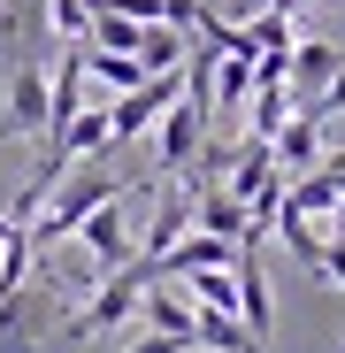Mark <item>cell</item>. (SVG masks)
I'll return each mask as SVG.
<instances>
[{
  "label": "cell",
  "instance_id": "1",
  "mask_svg": "<svg viewBox=\"0 0 345 353\" xmlns=\"http://www.w3.org/2000/svg\"><path fill=\"white\" fill-rule=\"evenodd\" d=\"M115 192H123V176H115V169H100V161H85V169H77V161H70L62 176H54V192H46L54 208H39V215L23 223V230H31V246L46 254L54 239H70V230H77L100 200H115Z\"/></svg>",
  "mask_w": 345,
  "mask_h": 353
},
{
  "label": "cell",
  "instance_id": "2",
  "mask_svg": "<svg viewBox=\"0 0 345 353\" xmlns=\"http://www.w3.org/2000/svg\"><path fill=\"white\" fill-rule=\"evenodd\" d=\"M154 284V261H123V269H107V284H100V300L92 307H77L70 315V338H100V330H115V323H131L138 315V292Z\"/></svg>",
  "mask_w": 345,
  "mask_h": 353
},
{
  "label": "cell",
  "instance_id": "3",
  "mask_svg": "<svg viewBox=\"0 0 345 353\" xmlns=\"http://www.w3.org/2000/svg\"><path fill=\"white\" fill-rule=\"evenodd\" d=\"M207 100L200 92H177L161 115H154V131H161V169H192L200 161V146H207Z\"/></svg>",
  "mask_w": 345,
  "mask_h": 353
},
{
  "label": "cell",
  "instance_id": "4",
  "mask_svg": "<svg viewBox=\"0 0 345 353\" xmlns=\"http://www.w3.org/2000/svg\"><path fill=\"white\" fill-rule=\"evenodd\" d=\"M185 85H177V70H154V77H138L131 92H115V108H107V139L123 146V139H138V131H154V115L177 100Z\"/></svg>",
  "mask_w": 345,
  "mask_h": 353
},
{
  "label": "cell",
  "instance_id": "5",
  "mask_svg": "<svg viewBox=\"0 0 345 353\" xmlns=\"http://www.w3.org/2000/svg\"><path fill=\"white\" fill-rule=\"evenodd\" d=\"M230 276H238V323L269 345V330H276V292H269V269H261V239H238Z\"/></svg>",
  "mask_w": 345,
  "mask_h": 353
},
{
  "label": "cell",
  "instance_id": "6",
  "mask_svg": "<svg viewBox=\"0 0 345 353\" xmlns=\"http://www.w3.org/2000/svg\"><path fill=\"white\" fill-rule=\"evenodd\" d=\"M70 239H85V254L100 261V269H123L131 254H138V239H131V223H123V192H115V200H100L77 230H70Z\"/></svg>",
  "mask_w": 345,
  "mask_h": 353
},
{
  "label": "cell",
  "instance_id": "7",
  "mask_svg": "<svg viewBox=\"0 0 345 353\" xmlns=\"http://www.w3.org/2000/svg\"><path fill=\"white\" fill-rule=\"evenodd\" d=\"M238 261V239H215V230H185L169 254H154V284L161 276H192V269H230Z\"/></svg>",
  "mask_w": 345,
  "mask_h": 353
},
{
  "label": "cell",
  "instance_id": "8",
  "mask_svg": "<svg viewBox=\"0 0 345 353\" xmlns=\"http://www.w3.org/2000/svg\"><path fill=\"white\" fill-rule=\"evenodd\" d=\"M269 154H276V169L284 176H307L315 161H322V123L300 108V115H284V123L269 131Z\"/></svg>",
  "mask_w": 345,
  "mask_h": 353
},
{
  "label": "cell",
  "instance_id": "9",
  "mask_svg": "<svg viewBox=\"0 0 345 353\" xmlns=\"http://www.w3.org/2000/svg\"><path fill=\"white\" fill-rule=\"evenodd\" d=\"M0 131H46V70L39 62H23L8 77V123Z\"/></svg>",
  "mask_w": 345,
  "mask_h": 353
},
{
  "label": "cell",
  "instance_id": "10",
  "mask_svg": "<svg viewBox=\"0 0 345 353\" xmlns=\"http://www.w3.org/2000/svg\"><path fill=\"white\" fill-rule=\"evenodd\" d=\"M276 176H284V169H276L269 139H246V154L230 161V176H222V192H230V200H261V192L276 185Z\"/></svg>",
  "mask_w": 345,
  "mask_h": 353
},
{
  "label": "cell",
  "instance_id": "11",
  "mask_svg": "<svg viewBox=\"0 0 345 353\" xmlns=\"http://www.w3.org/2000/svg\"><path fill=\"white\" fill-rule=\"evenodd\" d=\"M192 230H215V239H253V215H246V200H230L222 185H207V192L192 200Z\"/></svg>",
  "mask_w": 345,
  "mask_h": 353
},
{
  "label": "cell",
  "instance_id": "12",
  "mask_svg": "<svg viewBox=\"0 0 345 353\" xmlns=\"http://www.w3.org/2000/svg\"><path fill=\"white\" fill-rule=\"evenodd\" d=\"M337 62H345V54H337L330 39H300V46H292V62H284V77H292V85H300V92L315 100V92H322L330 77H337Z\"/></svg>",
  "mask_w": 345,
  "mask_h": 353
},
{
  "label": "cell",
  "instance_id": "13",
  "mask_svg": "<svg viewBox=\"0 0 345 353\" xmlns=\"http://www.w3.org/2000/svg\"><path fill=\"white\" fill-rule=\"evenodd\" d=\"M192 345L200 353H246V345H261L238 315H222V307H192Z\"/></svg>",
  "mask_w": 345,
  "mask_h": 353
},
{
  "label": "cell",
  "instance_id": "14",
  "mask_svg": "<svg viewBox=\"0 0 345 353\" xmlns=\"http://www.w3.org/2000/svg\"><path fill=\"white\" fill-rule=\"evenodd\" d=\"M192 230V192H161V208H154V230L138 239V261H154V254H169Z\"/></svg>",
  "mask_w": 345,
  "mask_h": 353
},
{
  "label": "cell",
  "instance_id": "15",
  "mask_svg": "<svg viewBox=\"0 0 345 353\" xmlns=\"http://www.w3.org/2000/svg\"><path fill=\"white\" fill-rule=\"evenodd\" d=\"M207 92H215V115H238V108H246V92H253V62H246V54H215Z\"/></svg>",
  "mask_w": 345,
  "mask_h": 353
},
{
  "label": "cell",
  "instance_id": "16",
  "mask_svg": "<svg viewBox=\"0 0 345 353\" xmlns=\"http://www.w3.org/2000/svg\"><path fill=\"white\" fill-rule=\"evenodd\" d=\"M185 54H192V46H185L177 23H146V31H138V62H146V70H185Z\"/></svg>",
  "mask_w": 345,
  "mask_h": 353
},
{
  "label": "cell",
  "instance_id": "17",
  "mask_svg": "<svg viewBox=\"0 0 345 353\" xmlns=\"http://www.w3.org/2000/svg\"><path fill=\"white\" fill-rule=\"evenodd\" d=\"M138 307H146V323L154 330H169V338H192V300H185V292H138Z\"/></svg>",
  "mask_w": 345,
  "mask_h": 353
},
{
  "label": "cell",
  "instance_id": "18",
  "mask_svg": "<svg viewBox=\"0 0 345 353\" xmlns=\"http://www.w3.org/2000/svg\"><path fill=\"white\" fill-rule=\"evenodd\" d=\"M307 115H315V123H330V115H345V62H337V77L307 100Z\"/></svg>",
  "mask_w": 345,
  "mask_h": 353
},
{
  "label": "cell",
  "instance_id": "19",
  "mask_svg": "<svg viewBox=\"0 0 345 353\" xmlns=\"http://www.w3.org/2000/svg\"><path fill=\"white\" fill-rule=\"evenodd\" d=\"M131 353H200V345H192V338H169V330H146Z\"/></svg>",
  "mask_w": 345,
  "mask_h": 353
},
{
  "label": "cell",
  "instance_id": "20",
  "mask_svg": "<svg viewBox=\"0 0 345 353\" xmlns=\"http://www.w3.org/2000/svg\"><path fill=\"white\" fill-rule=\"evenodd\" d=\"M330 284H345V239H322V261H315Z\"/></svg>",
  "mask_w": 345,
  "mask_h": 353
},
{
  "label": "cell",
  "instance_id": "21",
  "mask_svg": "<svg viewBox=\"0 0 345 353\" xmlns=\"http://www.w3.org/2000/svg\"><path fill=\"white\" fill-rule=\"evenodd\" d=\"M192 16H200V0H161V23H177V31H192Z\"/></svg>",
  "mask_w": 345,
  "mask_h": 353
},
{
  "label": "cell",
  "instance_id": "22",
  "mask_svg": "<svg viewBox=\"0 0 345 353\" xmlns=\"http://www.w3.org/2000/svg\"><path fill=\"white\" fill-rule=\"evenodd\" d=\"M246 353H269V345H246Z\"/></svg>",
  "mask_w": 345,
  "mask_h": 353
}]
</instances>
